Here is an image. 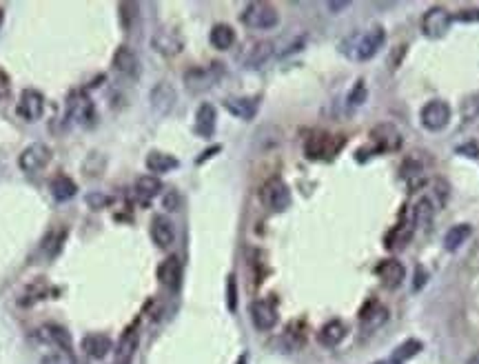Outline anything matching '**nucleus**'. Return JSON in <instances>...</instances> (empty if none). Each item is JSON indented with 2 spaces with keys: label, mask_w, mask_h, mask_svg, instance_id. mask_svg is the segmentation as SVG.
Instances as JSON below:
<instances>
[{
  "label": "nucleus",
  "mask_w": 479,
  "mask_h": 364,
  "mask_svg": "<svg viewBox=\"0 0 479 364\" xmlns=\"http://www.w3.org/2000/svg\"><path fill=\"white\" fill-rule=\"evenodd\" d=\"M384 43H386V32H384V27L375 25V27H369V29L353 32L346 36L340 43V51L349 60L364 62V60H371L384 47Z\"/></svg>",
  "instance_id": "nucleus-1"
},
{
  "label": "nucleus",
  "mask_w": 479,
  "mask_h": 364,
  "mask_svg": "<svg viewBox=\"0 0 479 364\" xmlns=\"http://www.w3.org/2000/svg\"><path fill=\"white\" fill-rule=\"evenodd\" d=\"M242 23L247 25L249 29L269 32V29H275L280 25V14H278V9L269 3H249L242 12Z\"/></svg>",
  "instance_id": "nucleus-2"
},
{
  "label": "nucleus",
  "mask_w": 479,
  "mask_h": 364,
  "mask_svg": "<svg viewBox=\"0 0 479 364\" xmlns=\"http://www.w3.org/2000/svg\"><path fill=\"white\" fill-rule=\"evenodd\" d=\"M450 116H453V111H450V105L444 100H430L419 111L421 127L428 129V132H441V129H446L450 123Z\"/></svg>",
  "instance_id": "nucleus-3"
},
{
  "label": "nucleus",
  "mask_w": 479,
  "mask_h": 364,
  "mask_svg": "<svg viewBox=\"0 0 479 364\" xmlns=\"http://www.w3.org/2000/svg\"><path fill=\"white\" fill-rule=\"evenodd\" d=\"M260 198L265 202V207L271 211H284L288 209L291 204V191L284 180L280 178H271L262 184V191H260Z\"/></svg>",
  "instance_id": "nucleus-4"
},
{
  "label": "nucleus",
  "mask_w": 479,
  "mask_h": 364,
  "mask_svg": "<svg viewBox=\"0 0 479 364\" xmlns=\"http://www.w3.org/2000/svg\"><path fill=\"white\" fill-rule=\"evenodd\" d=\"M450 23H453L450 12H446L444 7H433L424 14V18H421V32H424L426 38H433V40L444 38L450 29Z\"/></svg>",
  "instance_id": "nucleus-5"
},
{
  "label": "nucleus",
  "mask_w": 479,
  "mask_h": 364,
  "mask_svg": "<svg viewBox=\"0 0 479 364\" xmlns=\"http://www.w3.org/2000/svg\"><path fill=\"white\" fill-rule=\"evenodd\" d=\"M222 78V64L213 62L209 67H195L184 73V85L191 91H206Z\"/></svg>",
  "instance_id": "nucleus-6"
},
{
  "label": "nucleus",
  "mask_w": 479,
  "mask_h": 364,
  "mask_svg": "<svg viewBox=\"0 0 479 364\" xmlns=\"http://www.w3.org/2000/svg\"><path fill=\"white\" fill-rule=\"evenodd\" d=\"M49 160H51V149L42 143H34L27 149H23V154L18 156V167H21L25 173H36L45 169Z\"/></svg>",
  "instance_id": "nucleus-7"
},
{
  "label": "nucleus",
  "mask_w": 479,
  "mask_h": 364,
  "mask_svg": "<svg viewBox=\"0 0 479 364\" xmlns=\"http://www.w3.org/2000/svg\"><path fill=\"white\" fill-rule=\"evenodd\" d=\"M18 116L25 118L27 123H36V120H40L42 114H45V98L40 91L36 89H25L21 93V98H18Z\"/></svg>",
  "instance_id": "nucleus-8"
},
{
  "label": "nucleus",
  "mask_w": 479,
  "mask_h": 364,
  "mask_svg": "<svg viewBox=\"0 0 479 364\" xmlns=\"http://www.w3.org/2000/svg\"><path fill=\"white\" fill-rule=\"evenodd\" d=\"M67 111H69L73 123H78L82 127H89V125H93V120H96V107H93L91 98L84 96V93H73V96L69 98Z\"/></svg>",
  "instance_id": "nucleus-9"
},
{
  "label": "nucleus",
  "mask_w": 479,
  "mask_h": 364,
  "mask_svg": "<svg viewBox=\"0 0 479 364\" xmlns=\"http://www.w3.org/2000/svg\"><path fill=\"white\" fill-rule=\"evenodd\" d=\"M80 347L84 351V356H89L91 360H102L109 356L111 349H114V342H111V338L105 333H87L82 338Z\"/></svg>",
  "instance_id": "nucleus-10"
},
{
  "label": "nucleus",
  "mask_w": 479,
  "mask_h": 364,
  "mask_svg": "<svg viewBox=\"0 0 479 364\" xmlns=\"http://www.w3.org/2000/svg\"><path fill=\"white\" fill-rule=\"evenodd\" d=\"M160 284L167 287V289H177L182 282V263L177 260L175 256H169L164 258L162 263L158 265V271H156Z\"/></svg>",
  "instance_id": "nucleus-11"
},
{
  "label": "nucleus",
  "mask_w": 479,
  "mask_h": 364,
  "mask_svg": "<svg viewBox=\"0 0 479 364\" xmlns=\"http://www.w3.org/2000/svg\"><path fill=\"white\" fill-rule=\"evenodd\" d=\"M251 320L260 331H271L278 324V311L269 300H256L251 304Z\"/></svg>",
  "instance_id": "nucleus-12"
},
{
  "label": "nucleus",
  "mask_w": 479,
  "mask_h": 364,
  "mask_svg": "<svg viewBox=\"0 0 479 364\" xmlns=\"http://www.w3.org/2000/svg\"><path fill=\"white\" fill-rule=\"evenodd\" d=\"M34 338L40 344H51L56 349H69L71 347V338L69 331L62 329L60 324H45L38 331L34 333Z\"/></svg>",
  "instance_id": "nucleus-13"
},
{
  "label": "nucleus",
  "mask_w": 479,
  "mask_h": 364,
  "mask_svg": "<svg viewBox=\"0 0 479 364\" xmlns=\"http://www.w3.org/2000/svg\"><path fill=\"white\" fill-rule=\"evenodd\" d=\"M375 274H378L384 287L397 289L404 282V278H406V269H404V265L397 263V260H382L378 269H375Z\"/></svg>",
  "instance_id": "nucleus-14"
},
{
  "label": "nucleus",
  "mask_w": 479,
  "mask_h": 364,
  "mask_svg": "<svg viewBox=\"0 0 479 364\" xmlns=\"http://www.w3.org/2000/svg\"><path fill=\"white\" fill-rule=\"evenodd\" d=\"M258 107H260L258 98H251V96H233V98L224 100V109H227L231 116H236L240 120L256 118Z\"/></svg>",
  "instance_id": "nucleus-15"
},
{
  "label": "nucleus",
  "mask_w": 479,
  "mask_h": 364,
  "mask_svg": "<svg viewBox=\"0 0 479 364\" xmlns=\"http://www.w3.org/2000/svg\"><path fill=\"white\" fill-rule=\"evenodd\" d=\"M114 69L127 78H136L140 73V60L134 53V49H129V47H125V45L118 47L116 53H114Z\"/></svg>",
  "instance_id": "nucleus-16"
},
{
  "label": "nucleus",
  "mask_w": 479,
  "mask_h": 364,
  "mask_svg": "<svg viewBox=\"0 0 479 364\" xmlns=\"http://www.w3.org/2000/svg\"><path fill=\"white\" fill-rule=\"evenodd\" d=\"M151 47L162 56H175L182 51V38L173 29H158L151 38Z\"/></svg>",
  "instance_id": "nucleus-17"
},
{
  "label": "nucleus",
  "mask_w": 479,
  "mask_h": 364,
  "mask_svg": "<svg viewBox=\"0 0 479 364\" xmlns=\"http://www.w3.org/2000/svg\"><path fill=\"white\" fill-rule=\"evenodd\" d=\"M138 344H140V335L136 326H129V329L122 333V338L118 342V349H116V364H131L134 360L136 351H138Z\"/></svg>",
  "instance_id": "nucleus-18"
},
{
  "label": "nucleus",
  "mask_w": 479,
  "mask_h": 364,
  "mask_svg": "<svg viewBox=\"0 0 479 364\" xmlns=\"http://www.w3.org/2000/svg\"><path fill=\"white\" fill-rule=\"evenodd\" d=\"M151 238L160 249H167L171 247L175 242V229H173V222L169 220L167 216H156L151 220Z\"/></svg>",
  "instance_id": "nucleus-19"
},
{
  "label": "nucleus",
  "mask_w": 479,
  "mask_h": 364,
  "mask_svg": "<svg viewBox=\"0 0 479 364\" xmlns=\"http://www.w3.org/2000/svg\"><path fill=\"white\" fill-rule=\"evenodd\" d=\"M175 105V91L169 82H160L151 89V107L156 114H169Z\"/></svg>",
  "instance_id": "nucleus-20"
},
{
  "label": "nucleus",
  "mask_w": 479,
  "mask_h": 364,
  "mask_svg": "<svg viewBox=\"0 0 479 364\" xmlns=\"http://www.w3.org/2000/svg\"><path fill=\"white\" fill-rule=\"evenodd\" d=\"M215 120H218V116H215V107L209 105V102L200 105L198 111H195V134L202 136V138H211L215 132Z\"/></svg>",
  "instance_id": "nucleus-21"
},
{
  "label": "nucleus",
  "mask_w": 479,
  "mask_h": 364,
  "mask_svg": "<svg viewBox=\"0 0 479 364\" xmlns=\"http://www.w3.org/2000/svg\"><path fill=\"white\" fill-rule=\"evenodd\" d=\"M371 138L380 149H384V151L400 149V145H402V134L393 125H380L378 129H373L371 132Z\"/></svg>",
  "instance_id": "nucleus-22"
},
{
  "label": "nucleus",
  "mask_w": 479,
  "mask_h": 364,
  "mask_svg": "<svg viewBox=\"0 0 479 364\" xmlns=\"http://www.w3.org/2000/svg\"><path fill=\"white\" fill-rule=\"evenodd\" d=\"M271 56H273V43L271 40L253 43V47L247 51V56H244V64H247L249 69H258L271 58Z\"/></svg>",
  "instance_id": "nucleus-23"
},
{
  "label": "nucleus",
  "mask_w": 479,
  "mask_h": 364,
  "mask_svg": "<svg viewBox=\"0 0 479 364\" xmlns=\"http://www.w3.org/2000/svg\"><path fill=\"white\" fill-rule=\"evenodd\" d=\"M360 320H362V324H364L366 331H375V329H380V326L389 320V311L384 309L382 304L371 302V304H366L364 309H362Z\"/></svg>",
  "instance_id": "nucleus-24"
},
{
  "label": "nucleus",
  "mask_w": 479,
  "mask_h": 364,
  "mask_svg": "<svg viewBox=\"0 0 479 364\" xmlns=\"http://www.w3.org/2000/svg\"><path fill=\"white\" fill-rule=\"evenodd\" d=\"M344 335H346V324L342 320H331L319 329L317 340L319 344H324V347H337V344L344 340Z\"/></svg>",
  "instance_id": "nucleus-25"
},
{
  "label": "nucleus",
  "mask_w": 479,
  "mask_h": 364,
  "mask_svg": "<svg viewBox=\"0 0 479 364\" xmlns=\"http://www.w3.org/2000/svg\"><path fill=\"white\" fill-rule=\"evenodd\" d=\"M209 40H211V45L215 47V49L227 51L233 47V43H236V32H233V27L218 23V25H213V29L209 34Z\"/></svg>",
  "instance_id": "nucleus-26"
},
{
  "label": "nucleus",
  "mask_w": 479,
  "mask_h": 364,
  "mask_svg": "<svg viewBox=\"0 0 479 364\" xmlns=\"http://www.w3.org/2000/svg\"><path fill=\"white\" fill-rule=\"evenodd\" d=\"M147 169L151 173H167V171H173L177 165V158L169 156V154H162V151H151L147 156Z\"/></svg>",
  "instance_id": "nucleus-27"
},
{
  "label": "nucleus",
  "mask_w": 479,
  "mask_h": 364,
  "mask_svg": "<svg viewBox=\"0 0 479 364\" xmlns=\"http://www.w3.org/2000/svg\"><path fill=\"white\" fill-rule=\"evenodd\" d=\"M134 189H136V195L140 200H151L160 191H162V182H160L158 175H149L147 173V175H140V178L136 180Z\"/></svg>",
  "instance_id": "nucleus-28"
},
{
  "label": "nucleus",
  "mask_w": 479,
  "mask_h": 364,
  "mask_svg": "<svg viewBox=\"0 0 479 364\" xmlns=\"http://www.w3.org/2000/svg\"><path fill=\"white\" fill-rule=\"evenodd\" d=\"M78 193V186L76 182H73L71 178H67V175H56V178L51 180V195L58 202H64V200H71L73 195Z\"/></svg>",
  "instance_id": "nucleus-29"
},
{
  "label": "nucleus",
  "mask_w": 479,
  "mask_h": 364,
  "mask_svg": "<svg viewBox=\"0 0 479 364\" xmlns=\"http://www.w3.org/2000/svg\"><path fill=\"white\" fill-rule=\"evenodd\" d=\"M471 233H473L471 225H455V227H450L446 231V236H444V249L446 251H457L468 238H471Z\"/></svg>",
  "instance_id": "nucleus-30"
},
{
  "label": "nucleus",
  "mask_w": 479,
  "mask_h": 364,
  "mask_svg": "<svg viewBox=\"0 0 479 364\" xmlns=\"http://www.w3.org/2000/svg\"><path fill=\"white\" fill-rule=\"evenodd\" d=\"M433 216H435V207L430 198H421L415 204V209H413V218H415L419 227H428L430 222H433Z\"/></svg>",
  "instance_id": "nucleus-31"
},
{
  "label": "nucleus",
  "mask_w": 479,
  "mask_h": 364,
  "mask_svg": "<svg viewBox=\"0 0 479 364\" xmlns=\"http://www.w3.org/2000/svg\"><path fill=\"white\" fill-rule=\"evenodd\" d=\"M459 116H462L464 123H473L479 118V93H471L462 100L459 105Z\"/></svg>",
  "instance_id": "nucleus-32"
},
{
  "label": "nucleus",
  "mask_w": 479,
  "mask_h": 364,
  "mask_svg": "<svg viewBox=\"0 0 479 364\" xmlns=\"http://www.w3.org/2000/svg\"><path fill=\"white\" fill-rule=\"evenodd\" d=\"M421 351V342H417V340H406L404 344H400V347L393 351V362L395 364H402V362H406L408 358H413V356H417V353Z\"/></svg>",
  "instance_id": "nucleus-33"
},
{
  "label": "nucleus",
  "mask_w": 479,
  "mask_h": 364,
  "mask_svg": "<svg viewBox=\"0 0 479 364\" xmlns=\"http://www.w3.org/2000/svg\"><path fill=\"white\" fill-rule=\"evenodd\" d=\"M42 364H78V362L69 349H56L51 353H47L42 358Z\"/></svg>",
  "instance_id": "nucleus-34"
},
{
  "label": "nucleus",
  "mask_w": 479,
  "mask_h": 364,
  "mask_svg": "<svg viewBox=\"0 0 479 364\" xmlns=\"http://www.w3.org/2000/svg\"><path fill=\"white\" fill-rule=\"evenodd\" d=\"M366 96H369V91H366L364 82H358V85H355V87L351 89L349 98H346V102H349V109L353 111V109L362 107L364 102H366Z\"/></svg>",
  "instance_id": "nucleus-35"
},
{
  "label": "nucleus",
  "mask_w": 479,
  "mask_h": 364,
  "mask_svg": "<svg viewBox=\"0 0 479 364\" xmlns=\"http://www.w3.org/2000/svg\"><path fill=\"white\" fill-rule=\"evenodd\" d=\"M227 306L229 311L238 309V284H236V276L227 278Z\"/></svg>",
  "instance_id": "nucleus-36"
},
{
  "label": "nucleus",
  "mask_w": 479,
  "mask_h": 364,
  "mask_svg": "<svg viewBox=\"0 0 479 364\" xmlns=\"http://www.w3.org/2000/svg\"><path fill=\"white\" fill-rule=\"evenodd\" d=\"M87 204H89L93 211H100V209H105L107 204H111V198H109V195H105V193L96 191V193H89L87 195Z\"/></svg>",
  "instance_id": "nucleus-37"
},
{
  "label": "nucleus",
  "mask_w": 479,
  "mask_h": 364,
  "mask_svg": "<svg viewBox=\"0 0 479 364\" xmlns=\"http://www.w3.org/2000/svg\"><path fill=\"white\" fill-rule=\"evenodd\" d=\"M457 154H464L468 158H479V147L475 143H468V145L457 147Z\"/></svg>",
  "instance_id": "nucleus-38"
},
{
  "label": "nucleus",
  "mask_w": 479,
  "mask_h": 364,
  "mask_svg": "<svg viewBox=\"0 0 479 364\" xmlns=\"http://www.w3.org/2000/svg\"><path fill=\"white\" fill-rule=\"evenodd\" d=\"M177 204H180V198H177V193H175V191H171V193H169L167 198H164V207H167V209H171V211H175V209H177Z\"/></svg>",
  "instance_id": "nucleus-39"
},
{
  "label": "nucleus",
  "mask_w": 479,
  "mask_h": 364,
  "mask_svg": "<svg viewBox=\"0 0 479 364\" xmlns=\"http://www.w3.org/2000/svg\"><path fill=\"white\" fill-rule=\"evenodd\" d=\"M9 89H12V85H9V78L5 76L3 71H0V98H5L9 93Z\"/></svg>",
  "instance_id": "nucleus-40"
},
{
  "label": "nucleus",
  "mask_w": 479,
  "mask_h": 364,
  "mask_svg": "<svg viewBox=\"0 0 479 364\" xmlns=\"http://www.w3.org/2000/svg\"><path fill=\"white\" fill-rule=\"evenodd\" d=\"M346 5H349V3H328V7H331V9H344Z\"/></svg>",
  "instance_id": "nucleus-41"
},
{
  "label": "nucleus",
  "mask_w": 479,
  "mask_h": 364,
  "mask_svg": "<svg viewBox=\"0 0 479 364\" xmlns=\"http://www.w3.org/2000/svg\"><path fill=\"white\" fill-rule=\"evenodd\" d=\"M466 364H479V353H475V356H471L466 360Z\"/></svg>",
  "instance_id": "nucleus-42"
},
{
  "label": "nucleus",
  "mask_w": 479,
  "mask_h": 364,
  "mask_svg": "<svg viewBox=\"0 0 479 364\" xmlns=\"http://www.w3.org/2000/svg\"><path fill=\"white\" fill-rule=\"evenodd\" d=\"M236 364H247V356H240Z\"/></svg>",
  "instance_id": "nucleus-43"
},
{
  "label": "nucleus",
  "mask_w": 479,
  "mask_h": 364,
  "mask_svg": "<svg viewBox=\"0 0 479 364\" xmlns=\"http://www.w3.org/2000/svg\"><path fill=\"white\" fill-rule=\"evenodd\" d=\"M378 364H395L393 360H384V362H378Z\"/></svg>",
  "instance_id": "nucleus-44"
},
{
  "label": "nucleus",
  "mask_w": 479,
  "mask_h": 364,
  "mask_svg": "<svg viewBox=\"0 0 479 364\" xmlns=\"http://www.w3.org/2000/svg\"><path fill=\"white\" fill-rule=\"evenodd\" d=\"M3 18H5V14H3V9H0V25H3Z\"/></svg>",
  "instance_id": "nucleus-45"
}]
</instances>
